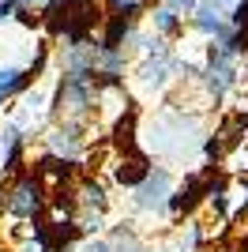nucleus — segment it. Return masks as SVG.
I'll list each match as a JSON object with an SVG mask.
<instances>
[{"label":"nucleus","instance_id":"9","mask_svg":"<svg viewBox=\"0 0 248 252\" xmlns=\"http://www.w3.org/2000/svg\"><path fill=\"white\" fill-rule=\"evenodd\" d=\"M109 252H147L143 241L135 237V230H128V226H117L113 237H109Z\"/></svg>","mask_w":248,"mask_h":252},{"label":"nucleus","instance_id":"15","mask_svg":"<svg viewBox=\"0 0 248 252\" xmlns=\"http://www.w3.org/2000/svg\"><path fill=\"white\" fill-rule=\"evenodd\" d=\"M15 4H19V8H31V11H41L49 0H15Z\"/></svg>","mask_w":248,"mask_h":252},{"label":"nucleus","instance_id":"6","mask_svg":"<svg viewBox=\"0 0 248 252\" xmlns=\"http://www.w3.org/2000/svg\"><path fill=\"white\" fill-rule=\"evenodd\" d=\"M192 31H196V34H203L207 42L222 38V34L229 31L226 11H218V8H211V4H203V0H199L196 8H192Z\"/></svg>","mask_w":248,"mask_h":252},{"label":"nucleus","instance_id":"2","mask_svg":"<svg viewBox=\"0 0 248 252\" xmlns=\"http://www.w3.org/2000/svg\"><path fill=\"white\" fill-rule=\"evenodd\" d=\"M177 72H181V61H177L173 53H158V57H143V64H139V72H135V91L139 94H162L165 87L177 79Z\"/></svg>","mask_w":248,"mask_h":252},{"label":"nucleus","instance_id":"8","mask_svg":"<svg viewBox=\"0 0 248 252\" xmlns=\"http://www.w3.org/2000/svg\"><path fill=\"white\" fill-rule=\"evenodd\" d=\"M151 23H155V34H162V38H173V34H181V11L169 8V4H162V8L151 11Z\"/></svg>","mask_w":248,"mask_h":252},{"label":"nucleus","instance_id":"11","mask_svg":"<svg viewBox=\"0 0 248 252\" xmlns=\"http://www.w3.org/2000/svg\"><path fill=\"white\" fill-rule=\"evenodd\" d=\"M75 252H109V241H102L98 233H91V237H83V241H79Z\"/></svg>","mask_w":248,"mask_h":252},{"label":"nucleus","instance_id":"12","mask_svg":"<svg viewBox=\"0 0 248 252\" xmlns=\"http://www.w3.org/2000/svg\"><path fill=\"white\" fill-rule=\"evenodd\" d=\"M15 11H19L15 0H0V27H8V23L15 19Z\"/></svg>","mask_w":248,"mask_h":252},{"label":"nucleus","instance_id":"14","mask_svg":"<svg viewBox=\"0 0 248 252\" xmlns=\"http://www.w3.org/2000/svg\"><path fill=\"white\" fill-rule=\"evenodd\" d=\"M165 4L177 8V11H192V8H196V0H165Z\"/></svg>","mask_w":248,"mask_h":252},{"label":"nucleus","instance_id":"1","mask_svg":"<svg viewBox=\"0 0 248 252\" xmlns=\"http://www.w3.org/2000/svg\"><path fill=\"white\" fill-rule=\"evenodd\" d=\"M11 219H38L41 207H45V181L38 173H23L15 185H11L8 200H4Z\"/></svg>","mask_w":248,"mask_h":252},{"label":"nucleus","instance_id":"17","mask_svg":"<svg viewBox=\"0 0 248 252\" xmlns=\"http://www.w3.org/2000/svg\"><path fill=\"white\" fill-rule=\"evenodd\" d=\"M245 192H248V177H245Z\"/></svg>","mask_w":248,"mask_h":252},{"label":"nucleus","instance_id":"16","mask_svg":"<svg viewBox=\"0 0 248 252\" xmlns=\"http://www.w3.org/2000/svg\"><path fill=\"white\" fill-rule=\"evenodd\" d=\"M241 57H245V68H248V45H245V53H241Z\"/></svg>","mask_w":248,"mask_h":252},{"label":"nucleus","instance_id":"7","mask_svg":"<svg viewBox=\"0 0 248 252\" xmlns=\"http://www.w3.org/2000/svg\"><path fill=\"white\" fill-rule=\"evenodd\" d=\"M75 207H91V211H109V192H105L102 181L83 177L79 189H75Z\"/></svg>","mask_w":248,"mask_h":252},{"label":"nucleus","instance_id":"13","mask_svg":"<svg viewBox=\"0 0 248 252\" xmlns=\"http://www.w3.org/2000/svg\"><path fill=\"white\" fill-rule=\"evenodd\" d=\"M203 4H211V8H218V11H226V15H229V11L237 8L241 0H203Z\"/></svg>","mask_w":248,"mask_h":252},{"label":"nucleus","instance_id":"10","mask_svg":"<svg viewBox=\"0 0 248 252\" xmlns=\"http://www.w3.org/2000/svg\"><path fill=\"white\" fill-rule=\"evenodd\" d=\"M151 0H105V11H121V15H139V11L147 8Z\"/></svg>","mask_w":248,"mask_h":252},{"label":"nucleus","instance_id":"4","mask_svg":"<svg viewBox=\"0 0 248 252\" xmlns=\"http://www.w3.org/2000/svg\"><path fill=\"white\" fill-rule=\"evenodd\" d=\"M45 147H49V155L75 162V158L83 155V147H87V139H83V125L61 121L57 128H49V132H45Z\"/></svg>","mask_w":248,"mask_h":252},{"label":"nucleus","instance_id":"5","mask_svg":"<svg viewBox=\"0 0 248 252\" xmlns=\"http://www.w3.org/2000/svg\"><path fill=\"white\" fill-rule=\"evenodd\" d=\"M147 169H151V158H147L143 151H139V143H135V147H124L121 158L113 162V181L132 189V185H139V181H143Z\"/></svg>","mask_w":248,"mask_h":252},{"label":"nucleus","instance_id":"3","mask_svg":"<svg viewBox=\"0 0 248 252\" xmlns=\"http://www.w3.org/2000/svg\"><path fill=\"white\" fill-rule=\"evenodd\" d=\"M132 203H135V211H151V215H155V211H162L165 207V200H169V192H173V173H169V169H162V166H151L143 173V181H139V185H132Z\"/></svg>","mask_w":248,"mask_h":252}]
</instances>
